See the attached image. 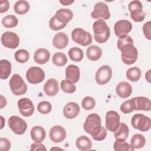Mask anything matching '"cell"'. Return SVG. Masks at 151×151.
<instances>
[{
  "label": "cell",
  "mask_w": 151,
  "mask_h": 151,
  "mask_svg": "<svg viewBox=\"0 0 151 151\" xmlns=\"http://www.w3.org/2000/svg\"><path fill=\"white\" fill-rule=\"evenodd\" d=\"M93 29L94 40L97 42L104 43L110 38V28L104 20L98 19L93 24Z\"/></svg>",
  "instance_id": "1"
},
{
  "label": "cell",
  "mask_w": 151,
  "mask_h": 151,
  "mask_svg": "<svg viewBox=\"0 0 151 151\" xmlns=\"http://www.w3.org/2000/svg\"><path fill=\"white\" fill-rule=\"evenodd\" d=\"M121 52L123 62L127 65L134 64L138 57V51L133 44H127L119 49Z\"/></svg>",
  "instance_id": "2"
},
{
  "label": "cell",
  "mask_w": 151,
  "mask_h": 151,
  "mask_svg": "<svg viewBox=\"0 0 151 151\" xmlns=\"http://www.w3.org/2000/svg\"><path fill=\"white\" fill-rule=\"evenodd\" d=\"M9 84L12 93L15 96L22 95L27 92V84L22 78L18 74H14L11 77Z\"/></svg>",
  "instance_id": "3"
},
{
  "label": "cell",
  "mask_w": 151,
  "mask_h": 151,
  "mask_svg": "<svg viewBox=\"0 0 151 151\" xmlns=\"http://www.w3.org/2000/svg\"><path fill=\"white\" fill-rule=\"evenodd\" d=\"M72 40L82 46H88L92 43L91 35L82 28H74L71 32Z\"/></svg>",
  "instance_id": "4"
},
{
  "label": "cell",
  "mask_w": 151,
  "mask_h": 151,
  "mask_svg": "<svg viewBox=\"0 0 151 151\" xmlns=\"http://www.w3.org/2000/svg\"><path fill=\"white\" fill-rule=\"evenodd\" d=\"M131 124L133 128L141 132H147L151 127L150 117L143 114H135L131 119Z\"/></svg>",
  "instance_id": "5"
},
{
  "label": "cell",
  "mask_w": 151,
  "mask_h": 151,
  "mask_svg": "<svg viewBox=\"0 0 151 151\" xmlns=\"http://www.w3.org/2000/svg\"><path fill=\"white\" fill-rule=\"evenodd\" d=\"M131 18L135 22H142L145 18V13L143 11L142 4L138 0L131 1L128 5Z\"/></svg>",
  "instance_id": "6"
},
{
  "label": "cell",
  "mask_w": 151,
  "mask_h": 151,
  "mask_svg": "<svg viewBox=\"0 0 151 151\" xmlns=\"http://www.w3.org/2000/svg\"><path fill=\"white\" fill-rule=\"evenodd\" d=\"M8 124L12 131L18 135L24 134L27 129L26 122L17 116H11L8 120Z\"/></svg>",
  "instance_id": "7"
},
{
  "label": "cell",
  "mask_w": 151,
  "mask_h": 151,
  "mask_svg": "<svg viewBox=\"0 0 151 151\" xmlns=\"http://www.w3.org/2000/svg\"><path fill=\"white\" fill-rule=\"evenodd\" d=\"M94 19L107 20L110 17V13L107 5L104 2H98L94 6V10L91 13Z\"/></svg>",
  "instance_id": "8"
},
{
  "label": "cell",
  "mask_w": 151,
  "mask_h": 151,
  "mask_svg": "<svg viewBox=\"0 0 151 151\" xmlns=\"http://www.w3.org/2000/svg\"><path fill=\"white\" fill-rule=\"evenodd\" d=\"M26 78L31 84H38L44 80L45 73L40 67H31L26 73Z\"/></svg>",
  "instance_id": "9"
},
{
  "label": "cell",
  "mask_w": 151,
  "mask_h": 151,
  "mask_svg": "<svg viewBox=\"0 0 151 151\" xmlns=\"http://www.w3.org/2000/svg\"><path fill=\"white\" fill-rule=\"evenodd\" d=\"M1 42L6 48L15 49L19 44V38L17 34L11 31H6L1 35Z\"/></svg>",
  "instance_id": "10"
},
{
  "label": "cell",
  "mask_w": 151,
  "mask_h": 151,
  "mask_svg": "<svg viewBox=\"0 0 151 151\" xmlns=\"http://www.w3.org/2000/svg\"><path fill=\"white\" fill-rule=\"evenodd\" d=\"M112 77L111 68L107 65H102L97 71L95 76V80L99 85L107 84Z\"/></svg>",
  "instance_id": "11"
},
{
  "label": "cell",
  "mask_w": 151,
  "mask_h": 151,
  "mask_svg": "<svg viewBox=\"0 0 151 151\" xmlns=\"http://www.w3.org/2000/svg\"><path fill=\"white\" fill-rule=\"evenodd\" d=\"M132 29V23L126 19H122L117 21L114 25V30L116 35L119 38H122L126 35Z\"/></svg>",
  "instance_id": "12"
},
{
  "label": "cell",
  "mask_w": 151,
  "mask_h": 151,
  "mask_svg": "<svg viewBox=\"0 0 151 151\" xmlns=\"http://www.w3.org/2000/svg\"><path fill=\"white\" fill-rule=\"evenodd\" d=\"M120 115L114 110H110L106 114V127L110 132H114L120 124Z\"/></svg>",
  "instance_id": "13"
},
{
  "label": "cell",
  "mask_w": 151,
  "mask_h": 151,
  "mask_svg": "<svg viewBox=\"0 0 151 151\" xmlns=\"http://www.w3.org/2000/svg\"><path fill=\"white\" fill-rule=\"evenodd\" d=\"M18 107L21 114L24 117H29L34 113V106L28 98L20 99L18 101Z\"/></svg>",
  "instance_id": "14"
},
{
  "label": "cell",
  "mask_w": 151,
  "mask_h": 151,
  "mask_svg": "<svg viewBox=\"0 0 151 151\" xmlns=\"http://www.w3.org/2000/svg\"><path fill=\"white\" fill-rule=\"evenodd\" d=\"M101 123V121L99 115L96 113H91L86 117L83 124V129L86 132L90 134L96 127L100 126Z\"/></svg>",
  "instance_id": "15"
},
{
  "label": "cell",
  "mask_w": 151,
  "mask_h": 151,
  "mask_svg": "<svg viewBox=\"0 0 151 151\" xmlns=\"http://www.w3.org/2000/svg\"><path fill=\"white\" fill-rule=\"evenodd\" d=\"M49 137L52 142L60 143L65 139L66 131L63 127L60 125L54 126L50 130Z\"/></svg>",
  "instance_id": "16"
},
{
  "label": "cell",
  "mask_w": 151,
  "mask_h": 151,
  "mask_svg": "<svg viewBox=\"0 0 151 151\" xmlns=\"http://www.w3.org/2000/svg\"><path fill=\"white\" fill-rule=\"evenodd\" d=\"M63 114L68 119L76 118L80 113V107L75 102H69L63 108Z\"/></svg>",
  "instance_id": "17"
},
{
  "label": "cell",
  "mask_w": 151,
  "mask_h": 151,
  "mask_svg": "<svg viewBox=\"0 0 151 151\" xmlns=\"http://www.w3.org/2000/svg\"><path fill=\"white\" fill-rule=\"evenodd\" d=\"M133 102L134 110L150 111L151 109L150 100L145 97H135L132 99Z\"/></svg>",
  "instance_id": "18"
},
{
  "label": "cell",
  "mask_w": 151,
  "mask_h": 151,
  "mask_svg": "<svg viewBox=\"0 0 151 151\" xmlns=\"http://www.w3.org/2000/svg\"><path fill=\"white\" fill-rule=\"evenodd\" d=\"M54 17L60 23L67 25V23L72 19L73 13L69 9L62 8L57 11Z\"/></svg>",
  "instance_id": "19"
},
{
  "label": "cell",
  "mask_w": 151,
  "mask_h": 151,
  "mask_svg": "<svg viewBox=\"0 0 151 151\" xmlns=\"http://www.w3.org/2000/svg\"><path fill=\"white\" fill-rule=\"evenodd\" d=\"M80 76V71L78 67L74 64H70L65 69V78L71 82L75 83L78 81Z\"/></svg>",
  "instance_id": "20"
},
{
  "label": "cell",
  "mask_w": 151,
  "mask_h": 151,
  "mask_svg": "<svg viewBox=\"0 0 151 151\" xmlns=\"http://www.w3.org/2000/svg\"><path fill=\"white\" fill-rule=\"evenodd\" d=\"M43 90L45 94L48 96H55L59 90L58 81L54 78L48 79L45 83Z\"/></svg>",
  "instance_id": "21"
},
{
  "label": "cell",
  "mask_w": 151,
  "mask_h": 151,
  "mask_svg": "<svg viewBox=\"0 0 151 151\" xmlns=\"http://www.w3.org/2000/svg\"><path fill=\"white\" fill-rule=\"evenodd\" d=\"M116 91L118 96L122 99H126L131 95L132 87L127 82L121 81L117 85Z\"/></svg>",
  "instance_id": "22"
},
{
  "label": "cell",
  "mask_w": 151,
  "mask_h": 151,
  "mask_svg": "<svg viewBox=\"0 0 151 151\" xmlns=\"http://www.w3.org/2000/svg\"><path fill=\"white\" fill-rule=\"evenodd\" d=\"M68 44V37L64 32H60L57 33L53 39L52 44L54 47L58 49H64Z\"/></svg>",
  "instance_id": "23"
},
{
  "label": "cell",
  "mask_w": 151,
  "mask_h": 151,
  "mask_svg": "<svg viewBox=\"0 0 151 151\" xmlns=\"http://www.w3.org/2000/svg\"><path fill=\"white\" fill-rule=\"evenodd\" d=\"M50 57V53L48 50L45 48H38L34 54V61L39 64H44L47 63Z\"/></svg>",
  "instance_id": "24"
},
{
  "label": "cell",
  "mask_w": 151,
  "mask_h": 151,
  "mask_svg": "<svg viewBox=\"0 0 151 151\" xmlns=\"http://www.w3.org/2000/svg\"><path fill=\"white\" fill-rule=\"evenodd\" d=\"M32 140L36 143H41L45 138L46 132L45 129L40 126H34L30 132Z\"/></svg>",
  "instance_id": "25"
},
{
  "label": "cell",
  "mask_w": 151,
  "mask_h": 151,
  "mask_svg": "<svg viewBox=\"0 0 151 151\" xmlns=\"http://www.w3.org/2000/svg\"><path fill=\"white\" fill-rule=\"evenodd\" d=\"M86 55L88 59L91 61H97L102 55V50L97 45H91L86 50Z\"/></svg>",
  "instance_id": "26"
},
{
  "label": "cell",
  "mask_w": 151,
  "mask_h": 151,
  "mask_svg": "<svg viewBox=\"0 0 151 151\" xmlns=\"http://www.w3.org/2000/svg\"><path fill=\"white\" fill-rule=\"evenodd\" d=\"M76 145L79 150L87 151L91 149L92 143L91 140L87 136L83 135L79 136L76 139Z\"/></svg>",
  "instance_id": "27"
},
{
  "label": "cell",
  "mask_w": 151,
  "mask_h": 151,
  "mask_svg": "<svg viewBox=\"0 0 151 151\" xmlns=\"http://www.w3.org/2000/svg\"><path fill=\"white\" fill-rule=\"evenodd\" d=\"M12 65L11 63L6 60L0 61V78L6 80L11 74Z\"/></svg>",
  "instance_id": "28"
},
{
  "label": "cell",
  "mask_w": 151,
  "mask_h": 151,
  "mask_svg": "<svg viewBox=\"0 0 151 151\" xmlns=\"http://www.w3.org/2000/svg\"><path fill=\"white\" fill-rule=\"evenodd\" d=\"M113 148L115 151L129 150L134 151V148L130 144L126 142V140L123 139H117L114 143Z\"/></svg>",
  "instance_id": "29"
},
{
  "label": "cell",
  "mask_w": 151,
  "mask_h": 151,
  "mask_svg": "<svg viewBox=\"0 0 151 151\" xmlns=\"http://www.w3.org/2000/svg\"><path fill=\"white\" fill-rule=\"evenodd\" d=\"M129 133L128 126L124 123H120V124L117 130L114 132V136L116 139H123L126 140Z\"/></svg>",
  "instance_id": "30"
},
{
  "label": "cell",
  "mask_w": 151,
  "mask_h": 151,
  "mask_svg": "<svg viewBox=\"0 0 151 151\" xmlns=\"http://www.w3.org/2000/svg\"><path fill=\"white\" fill-rule=\"evenodd\" d=\"M29 4L26 1H18L14 6V11L18 15L27 14L29 11Z\"/></svg>",
  "instance_id": "31"
},
{
  "label": "cell",
  "mask_w": 151,
  "mask_h": 151,
  "mask_svg": "<svg viewBox=\"0 0 151 151\" xmlns=\"http://www.w3.org/2000/svg\"><path fill=\"white\" fill-rule=\"evenodd\" d=\"M93 139L96 141H101L107 136V130L101 125L96 127L90 133Z\"/></svg>",
  "instance_id": "32"
},
{
  "label": "cell",
  "mask_w": 151,
  "mask_h": 151,
  "mask_svg": "<svg viewBox=\"0 0 151 151\" xmlns=\"http://www.w3.org/2000/svg\"><path fill=\"white\" fill-rule=\"evenodd\" d=\"M70 58L74 61L79 62L81 61L84 57L83 51L78 47H72L68 52Z\"/></svg>",
  "instance_id": "33"
},
{
  "label": "cell",
  "mask_w": 151,
  "mask_h": 151,
  "mask_svg": "<svg viewBox=\"0 0 151 151\" xmlns=\"http://www.w3.org/2000/svg\"><path fill=\"white\" fill-rule=\"evenodd\" d=\"M145 137L141 134H134L130 140V145L134 149H140L143 147L145 146Z\"/></svg>",
  "instance_id": "34"
},
{
  "label": "cell",
  "mask_w": 151,
  "mask_h": 151,
  "mask_svg": "<svg viewBox=\"0 0 151 151\" xmlns=\"http://www.w3.org/2000/svg\"><path fill=\"white\" fill-rule=\"evenodd\" d=\"M126 78L133 82L138 81L141 77V71L139 68L134 67L129 68L126 73Z\"/></svg>",
  "instance_id": "35"
},
{
  "label": "cell",
  "mask_w": 151,
  "mask_h": 151,
  "mask_svg": "<svg viewBox=\"0 0 151 151\" xmlns=\"http://www.w3.org/2000/svg\"><path fill=\"white\" fill-rule=\"evenodd\" d=\"M52 63L57 67H63L67 63V58L66 55L63 52L55 53L52 58Z\"/></svg>",
  "instance_id": "36"
},
{
  "label": "cell",
  "mask_w": 151,
  "mask_h": 151,
  "mask_svg": "<svg viewBox=\"0 0 151 151\" xmlns=\"http://www.w3.org/2000/svg\"><path fill=\"white\" fill-rule=\"evenodd\" d=\"M17 18L14 15H8L3 18L2 24L5 28H13L18 25Z\"/></svg>",
  "instance_id": "37"
},
{
  "label": "cell",
  "mask_w": 151,
  "mask_h": 151,
  "mask_svg": "<svg viewBox=\"0 0 151 151\" xmlns=\"http://www.w3.org/2000/svg\"><path fill=\"white\" fill-rule=\"evenodd\" d=\"M15 60L20 63H25L29 58V54L27 50L20 49L17 51L14 54Z\"/></svg>",
  "instance_id": "38"
},
{
  "label": "cell",
  "mask_w": 151,
  "mask_h": 151,
  "mask_svg": "<svg viewBox=\"0 0 151 151\" xmlns=\"http://www.w3.org/2000/svg\"><path fill=\"white\" fill-rule=\"evenodd\" d=\"M61 88L66 93H73L76 90V86L73 83L68 80H63L61 82Z\"/></svg>",
  "instance_id": "39"
},
{
  "label": "cell",
  "mask_w": 151,
  "mask_h": 151,
  "mask_svg": "<svg viewBox=\"0 0 151 151\" xmlns=\"http://www.w3.org/2000/svg\"><path fill=\"white\" fill-rule=\"evenodd\" d=\"M120 110L124 114H129L134 110L132 99L126 100L120 106Z\"/></svg>",
  "instance_id": "40"
},
{
  "label": "cell",
  "mask_w": 151,
  "mask_h": 151,
  "mask_svg": "<svg viewBox=\"0 0 151 151\" xmlns=\"http://www.w3.org/2000/svg\"><path fill=\"white\" fill-rule=\"evenodd\" d=\"M52 106L51 104L47 101H42L39 103L37 106L38 111L43 114H46L51 111Z\"/></svg>",
  "instance_id": "41"
},
{
  "label": "cell",
  "mask_w": 151,
  "mask_h": 151,
  "mask_svg": "<svg viewBox=\"0 0 151 151\" xmlns=\"http://www.w3.org/2000/svg\"><path fill=\"white\" fill-rule=\"evenodd\" d=\"M96 106V101L95 100L90 96L85 97L81 102V106L82 107L86 110H90L93 109Z\"/></svg>",
  "instance_id": "42"
},
{
  "label": "cell",
  "mask_w": 151,
  "mask_h": 151,
  "mask_svg": "<svg viewBox=\"0 0 151 151\" xmlns=\"http://www.w3.org/2000/svg\"><path fill=\"white\" fill-rule=\"evenodd\" d=\"M66 25H67L61 24L60 22H58L55 18L54 16L52 17V18H51V19H50V21H49L50 28L54 31H58L60 29H61L64 28L65 27H66Z\"/></svg>",
  "instance_id": "43"
},
{
  "label": "cell",
  "mask_w": 151,
  "mask_h": 151,
  "mask_svg": "<svg viewBox=\"0 0 151 151\" xmlns=\"http://www.w3.org/2000/svg\"><path fill=\"white\" fill-rule=\"evenodd\" d=\"M127 44H133V40L130 36L126 35L124 37L119 38L117 43V48L118 49H119L123 45H126Z\"/></svg>",
  "instance_id": "44"
},
{
  "label": "cell",
  "mask_w": 151,
  "mask_h": 151,
  "mask_svg": "<svg viewBox=\"0 0 151 151\" xmlns=\"http://www.w3.org/2000/svg\"><path fill=\"white\" fill-rule=\"evenodd\" d=\"M11 148L10 141L4 137L0 138V150L1 151H8Z\"/></svg>",
  "instance_id": "45"
},
{
  "label": "cell",
  "mask_w": 151,
  "mask_h": 151,
  "mask_svg": "<svg viewBox=\"0 0 151 151\" xmlns=\"http://www.w3.org/2000/svg\"><path fill=\"white\" fill-rule=\"evenodd\" d=\"M143 32L145 37L149 40H151V21H148L144 24L143 26Z\"/></svg>",
  "instance_id": "46"
},
{
  "label": "cell",
  "mask_w": 151,
  "mask_h": 151,
  "mask_svg": "<svg viewBox=\"0 0 151 151\" xmlns=\"http://www.w3.org/2000/svg\"><path fill=\"white\" fill-rule=\"evenodd\" d=\"M9 8V3L7 0L1 1L0 2V12L3 13L6 12Z\"/></svg>",
  "instance_id": "47"
},
{
  "label": "cell",
  "mask_w": 151,
  "mask_h": 151,
  "mask_svg": "<svg viewBox=\"0 0 151 151\" xmlns=\"http://www.w3.org/2000/svg\"><path fill=\"white\" fill-rule=\"evenodd\" d=\"M45 146L41 143H34L31 145L30 150H46Z\"/></svg>",
  "instance_id": "48"
},
{
  "label": "cell",
  "mask_w": 151,
  "mask_h": 151,
  "mask_svg": "<svg viewBox=\"0 0 151 151\" xmlns=\"http://www.w3.org/2000/svg\"><path fill=\"white\" fill-rule=\"evenodd\" d=\"M6 105V100L2 95H1V109H2Z\"/></svg>",
  "instance_id": "49"
},
{
  "label": "cell",
  "mask_w": 151,
  "mask_h": 151,
  "mask_svg": "<svg viewBox=\"0 0 151 151\" xmlns=\"http://www.w3.org/2000/svg\"><path fill=\"white\" fill-rule=\"evenodd\" d=\"M60 2L63 5H69L74 2V1H69V0H60Z\"/></svg>",
  "instance_id": "50"
},
{
  "label": "cell",
  "mask_w": 151,
  "mask_h": 151,
  "mask_svg": "<svg viewBox=\"0 0 151 151\" xmlns=\"http://www.w3.org/2000/svg\"><path fill=\"white\" fill-rule=\"evenodd\" d=\"M150 70H148V71L145 74V78L149 83H150Z\"/></svg>",
  "instance_id": "51"
}]
</instances>
